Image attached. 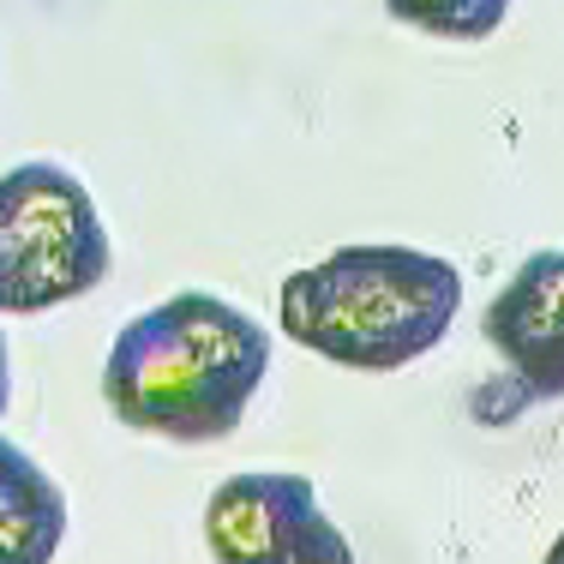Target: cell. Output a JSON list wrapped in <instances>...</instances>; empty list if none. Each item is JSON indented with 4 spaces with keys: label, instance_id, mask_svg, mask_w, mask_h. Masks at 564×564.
<instances>
[{
    "label": "cell",
    "instance_id": "1",
    "mask_svg": "<svg viewBox=\"0 0 564 564\" xmlns=\"http://www.w3.org/2000/svg\"><path fill=\"white\" fill-rule=\"evenodd\" d=\"M271 379V330L235 301L181 289L139 313L102 360V402L120 426L174 445H217Z\"/></svg>",
    "mask_w": 564,
    "mask_h": 564
},
{
    "label": "cell",
    "instance_id": "2",
    "mask_svg": "<svg viewBox=\"0 0 564 564\" xmlns=\"http://www.w3.org/2000/svg\"><path fill=\"white\" fill-rule=\"evenodd\" d=\"M463 271L421 247H337L282 282L276 318L301 348L355 372H402L451 337Z\"/></svg>",
    "mask_w": 564,
    "mask_h": 564
},
{
    "label": "cell",
    "instance_id": "3",
    "mask_svg": "<svg viewBox=\"0 0 564 564\" xmlns=\"http://www.w3.org/2000/svg\"><path fill=\"white\" fill-rule=\"evenodd\" d=\"M115 264L97 198L61 163L0 174V313H48L102 289Z\"/></svg>",
    "mask_w": 564,
    "mask_h": 564
},
{
    "label": "cell",
    "instance_id": "4",
    "mask_svg": "<svg viewBox=\"0 0 564 564\" xmlns=\"http://www.w3.org/2000/svg\"><path fill=\"white\" fill-rule=\"evenodd\" d=\"M205 541L228 564H348L355 546L325 517L318 487L306 475L247 468L228 475L205 505Z\"/></svg>",
    "mask_w": 564,
    "mask_h": 564
},
{
    "label": "cell",
    "instance_id": "5",
    "mask_svg": "<svg viewBox=\"0 0 564 564\" xmlns=\"http://www.w3.org/2000/svg\"><path fill=\"white\" fill-rule=\"evenodd\" d=\"M480 337L517 379V402H564V247L529 252L480 313Z\"/></svg>",
    "mask_w": 564,
    "mask_h": 564
},
{
    "label": "cell",
    "instance_id": "6",
    "mask_svg": "<svg viewBox=\"0 0 564 564\" xmlns=\"http://www.w3.org/2000/svg\"><path fill=\"white\" fill-rule=\"evenodd\" d=\"M66 541V492L61 480L0 438V564H48Z\"/></svg>",
    "mask_w": 564,
    "mask_h": 564
},
{
    "label": "cell",
    "instance_id": "7",
    "mask_svg": "<svg viewBox=\"0 0 564 564\" xmlns=\"http://www.w3.org/2000/svg\"><path fill=\"white\" fill-rule=\"evenodd\" d=\"M397 24L445 43H487L492 31L510 19V0H384Z\"/></svg>",
    "mask_w": 564,
    "mask_h": 564
},
{
    "label": "cell",
    "instance_id": "8",
    "mask_svg": "<svg viewBox=\"0 0 564 564\" xmlns=\"http://www.w3.org/2000/svg\"><path fill=\"white\" fill-rule=\"evenodd\" d=\"M7 397H12V372H7V337H0V414H7Z\"/></svg>",
    "mask_w": 564,
    "mask_h": 564
}]
</instances>
